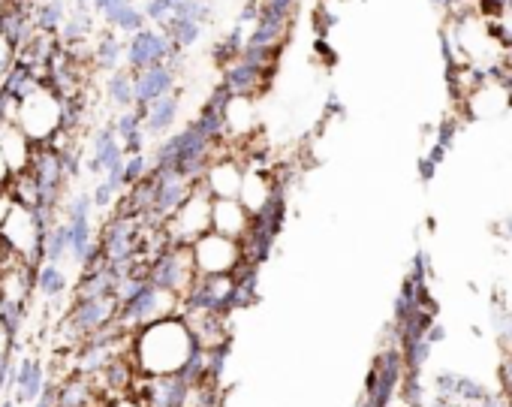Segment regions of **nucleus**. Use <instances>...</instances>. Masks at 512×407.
Segmentation results:
<instances>
[{
    "instance_id": "1",
    "label": "nucleus",
    "mask_w": 512,
    "mask_h": 407,
    "mask_svg": "<svg viewBox=\"0 0 512 407\" xmlns=\"http://www.w3.org/2000/svg\"><path fill=\"white\" fill-rule=\"evenodd\" d=\"M196 350V338L181 317H166L151 326H142L133 332L130 341V359L136 374L142 377L178 374Z\"/></svg>"
},
{
    "instance_id": "2",
    "label": "nucleus",
    "mask_w": 512,
    "mask_h": 407,
    "mask_svg": "<svg viewBox=\"0 0 512 407\" xmlns=\"http://www.w3.org/2000/svg\"><path fill=\"white\" fill-rule=\"evenodd\" d=\"M52 224L55 221L46 218L43 212L13 202V209H10L4 227H0V242H4V248L13 257H19L22 263L37 269L43 263V236H46V230Z\"/></svg>"
},
{
    "instance_id": "3",
    "label": "nucleus",
    "mask_w": 512,
    "mask_h": 407,
    "mask_svg": "<svg viewBox=\"0 0 512 407\" xmlns=\"http://www.w3.org/2000/svg\"><path fill=\"white\" fill-rule=\"evenodd\" d=\"M16 124L34 145H49L64 130V112H61L58 94L46 82L37 85V91L19 100Z\"/></svg>"
},
{
    "instance_id": "4",
    "label": "nucleus",
    "mask_w": 512,
    "mask_h": 407,
    "mask_svg": "<svg viewBox=\"0 0 512 407\" xmlns=\"http://www.w3.org/2000/svg\"><path fill=\"white\" fill-rule=\"evenodd\" d=\"M166 317H181V299L172 296V293H166V290L151 287L148 281H142L127 299L118 302L115 323L124 332H136V329L151 326V323L166 320Z\"/></svg>"
},
{
    "instance_id": "5",
    "label": "nucleus",
    "mask_w": 512,
    "mask_h": 407,
    "mask_svg": "<svg viewBox=\"0 0 512 407\" xmlns=\"http://www.w3.org/2000/svg\"><path fill=\"white\" fill-rule=\"evenodd\" d=\"M211 230V196L202 181L193 184V193L184 199V206L163 224V236L169 245L190 248L199 236Z\"/></svg>"
},
{
    "instance_id": "6",
    "label": "nucleus",
    "mask_w": 512,
    "mask_h": 407,
    "mask_svg": "<svg viewBox=\"0 0 512 407\" xmlns=\"http://www.w3.org/2000/svg\"><path fill=\"white\" fill-rule=\"evenodd\" d=\"M118 317V299L115 293L109 296H97V299H73L70 311H67V320H64V338H70L76 347L103 332L106 326H112Z\"/></svg>"
},
{
    "instance_id": "7",
    "label": "nucleus",
    "mask_w": 512,
    "mask_h": 407,
    "mask_svg": "<svg viewBox=\"0 0 512 407\" xmlns=\"http://www.w3.org/2000/svg\"><path fill=\"white\" fill-rule=\"evenodd\" d=\"M193 278H196V266H193L190 248L169 245L160 257H154L148 263V284L157 290H166L178 299L190 290Z\"/></svg>"
},
{
    "instance_id": "8",
    "label": "nucleus",
    "mask_w": 512,
    "mask_h": 407,
    "mask_svg": "<svg viewBox=\"0 0 512 407\" xmlns=\"http://www.w3.org/2000/svg\"><path fill=\"white\" fill-rule=\"evenodd\" d=\"M178 49L169 43V37L160 28H142L139 34L130 37V43L124 46V58H127V70L130 73H142L148 67H172L178 64Z\"/></svg>"
},
{
    "instance_id": "9",
    "label": "nucleus",
    "mask_w": 512,
    "mask_h": 407,
    "mask_svg": "<svg viewBox=\"0 0 512 407\" xmlns=\"http://www.w3.org/2000/svg\"><path fill=\"white\" fill-rule=\"evenodd\" d=\"M190 254L196 275H232L241 266V245L211 230L190 245Z\"/></svg>"
},
{
    "instance_id": "10",
    "label": "nucleus",
    "mask_w": 512,
    "mask_h": 407,
    "mask_svg": "<svg viewBox=\"0 0 512 407\" xmlns=\"http://www.w3.org/2000/svg\"><path fill=\"white\" fill-rule=\"evenodd\" d=\"M193 386L181 374H160V377H136L130 395H136L145 407H187Z\"/></svg>"
},
{
    "instance_id": "11",
    "label": "nucleus",
    "mask_w": 512,
    "mask_h": 407,
    "mask_svg": "<svg viewBox=\"0 0 512 407\" xmlns=\"http://www.w3.org/2000/svg\"><path fill=\"white\" fill-rule=\"evenodd\" d=\"M241 181H244V163L232 154L223 157L217 154L202 172V187L208 190L211 199H238Z\"/></svg>"
},
{
    "instance_id": "12",
    "label": "nucleus",
    "mask_w": 512,
    "mask_h": 407,
    "mask_svg": "<svg viewBox=\"0 0 512 407\" xmlns=\"http://www.w3.org/2000/svg\"><path fill=\"white\" fill-rule=\"evenodd\" d=\"M175 94V70L160 64V67H148L142 73H133V109H145L151 103H157L160 97Z\"/></svg>"
},
{
    "instance_id": "13",
    "label": "nucleus",
    "mask_w": 512,
    "mask_h": 407,
    "mask_svg": "<svg viewBox=\"0 0 512 407\" xmlns=\"http://www.w3.org/2000/svg\"><path fill=\"white\" fill-rule=\"evenodd\" d=\"M49 386V371H46V362L37 359V356H22L16 362V380H13V398L19 407H28L34 404L43 389Z\"/></svg>"
},
{
    "instance_id": "14",
    "label": "nucleus",
    "mask_w": 512,
    "mask_h": 407,
    "mask_svg": "<svg viewBox=\"0 0 512 407\" xmlns=\"http://www.w3.org/2000/svg\"><path fill=\"white\" fill-rule=\"evenodd\" d=\"M275 73H263L256 70L244 61H232L229 67H223V88L232 94V97H244V100H253L256 94H263L269 85H272Z\"/></svg>"
},
{
    "instance_id": "15",
    "label": "nucleus",
    "mask_w": 512,
    "mask_h": 407,
    "mask_svg": "<svg viewBox=\"0 0 512 407\" xmlns=\"http://www.w3.org/2000/svg\"><path fill=\"white\" fill-rule=\"evenodd\" d=\"M34 142L22 133V127L16 121L0 124V154H4V163L10 169V175H22L31 166L34 157Z\"/></svg>"
},
{
    "instance_id": "16",
    "label": "nucleus",
    "mask_w": 512,
    "mask_h": 407,
    "mask_svg": "<svg viewBox=\"0 0 512 407\" xmlns=\"http://www.w3.org/2000/svg\"><path fill=\"white\" fill-rule=\"evenodd\" d=\"M250 227V215L238 199H211V233L226 239H241Z\"/></svg>"
},
{
    "instance_id": "17",
    "label": "nucleus",
    "mask_w": 512,
    "mask_h": 407,
    "mask_svg": "<svg viewBox=\"0 0 512 407\" xmlns=\"http://www.w3.org/2000/svg\"><path fill=\"white\" fill-rule=\"evenodd\" d=\"M278 181L272 178V172H260V169H244V181H241V190H238V202L244 206V212L253 218L266 209L269 196L275 193Z\"/></svg>"
},
{
    "instance_id": "18",
    "label": "nucleus",
    "mask_w": 512,
    "mask_h": 407,
    "mask_svg": "<svg viewBox=\"0 0 512 407\" xmlns=\"http://www.w3.org/2000/svg\"><path fill=\"white\" fill-rule=\"evenodd\" d=\"M139 112V109H136ZM178 112H181V97L178 94H166L160 97L157 103L145 106L139 115H142V127H145V136H154V139H166L178 121Z\"/></svg>"
},
{
    "instance_id": "19",
    "label": "nucleus",
    "mask_w": 512,
    "mask_h": 407,
    "mask_svg": "<svg viewBox=\"0 0 512 407\" xmlns=\"http://www.w3.org/2000/svg\"><path fill=\"white\" fill-rule=\"evenodd\" d=\"M124 157H127V154H124V148H121V142H118V136H115L112 124L100 127V133L94 136V145H91L88 169H91L94 175H106L109 169L121 166V163H124Z\"/></svg>"
},
{
    "instance_id": "20",
    "label": "nucleus",
    "mask_w": 512,
    "mask_h": 407,
    "mask_svg": "<svg viewBox=\"0 0 512 407\" xmlns=\"http://www.w3.org/2000/svg\"><path fill=\"white\" fill-rule=\"evenodd\" d=\"M34 290L46 302H58L70 290V272L61 263H40L34 269Z\"/></svg>"
},
{
    "instance_id": "21",
    "label": "nucleus",
    "mask_w": 512,
    "mask_h": 407,
    "mask_svg": "<svg viewBox=\"0 0 512 407\" xmlns=\"http://www.w3.org/2000/svg\"><path fill=\"white\" fill-rule=\"evenodd\" d=\"M112 130L124 148V154H142L145 151V127H142V115L136 109L118 112V118L112 121Z\"/></svg>"
},
{
    "instance_id": "22",
    "label": "nucleus",
    "mask_w": 512,
    "mask_h": 407,
    "mask_svg": "<svg viewBox=\"0 0 512 407\" xmlns=\"http://www.w3.org/2000/svg\"><path fill=\"white\" fill-rule=\"evenodd\" d=\"M94 398V380L85 374H73L61 386H55V407H91Z\"/></svg>"
},
{
    "instance_id": "23",
    "label": "nucleus",
    "mask_w": 512,
    "mask_h": 407,
    "mask_svg": "<svg viewBox=\"0 0 512 407\" xmlns=\"http://www.w3.org/2000/svg\"><path fill=\"white\" fill-rule=\"evenodd\" d=\"M253 103L244 97H232L226 112H223V127H226V139H247L253 130Z\"/></svg>"
},
{
    "instance_id": "24",
    "label": "nucleus",
    "mask_w": 512,
    "mask_h": 407,
    "mask_svg": "<svg viewBox=\"0 0 512 407\" xmlns=\"http://www.w3.org/2000/svg\"><path fill=\"white\" fill-rule=\"evenodd\" d=\"M58 31H61V49H76V46H85V40L94 34V19L88 10H73L67 13Z\"/></svg>"
},
{
    "instance_id": "25",
    "label": "nucleus",
    "mask_w": 512,
    "mask_h": 407,
    "mask_svg": "<svg viewBox=\"0 0 512 407\" xmlns=\"http://www.w3.org/2000/svg\"><path fill=\"white\" fill-rule=\"evenodd\" d=\"M121 58H124V43L118 40L115 31H103L97 46L91 49V64L100 67L103 73H112L121 67Z\"/></svg>"
},
{
    "instance_id": "26",
    "label": "nucleus",
    "mask_w": 512,
    "mask_h": 407,
    "mask_svg": "<svg viewBox=\"0 0 512 407\" xmlns=\"http://www.w3.org/2000/svg\"><path fill=\"white\" fill-rule=\"evenodd\" d=\"M106 97L118 112L133 109V73L127 67H118L106 76Z\"/></svg>"
},
{
    "instance_id": "27",
    "label": "nucleus",
    "mask_w": 512,
    "mask_h": 407,
    "mask_svg": "<svg viewBox=\"0 0 512 407\" xmlns=\"http://www.w3.org/2000/svg\"><path fill=\"white\" fill-rule=\"evenodd\" d=\"M70 260V233L67 221H55L43 236V263H67Z\"/></svg>"
},
{
    "instance_id": "28",
    "label": "nucleus",
    "mask_w": 512,
    "mask_h": 407,
    "mask_svg": "<svg viewBox=\"0 0 512 407\" xmlns=\"http://www.w3.org/2000/svg\"><path fill=\"white\" fill-rule=\"evenodd\" d=\"M37 85H43V82H37L25 64L13 61V67L4 73V79H0V94H7V97H16V100H22V97H28L31 91H37Z\"/></svg>"
},
{
    "instance_id": "29",
    "label": "nucleus",
    "mask_w": 512,
    "mask_h": 407,
    "mask_svg": "<svg viewBox=\"0 0 512 407\" xmlns=\"http://www.w3.org/2000/svg\"><path fill=\"white\" fill-rule=\"evenodd\" d=\"M160 31L169 37V43L178 49V52H187L190 46H196L199 43V37H202V25H196V22H184V19H175V16H169L163 25H160Z\"/></svg>"
},
{
    "instance_id": "30",
    "label": "nucleus",
    "mask_w": 512,
    "mask_h": 407,
    "mask_svg": "<svg viewBox=\"0 0 512 407\" xmlns=\"http://www.w3.org/2000/svg\"><path fill=\"white\" fill-rule=\"evenodd\" d=\"M64 19H67V0H43L34 13V28L55 34L64 25Z\"/></svg>"
},
{
    "instance_id": "31",
    "label": "nucleus",
    "mask_w": 512,
    "mask_h": 407,
    "mask_svg": "<svg viewBox=\"0 0 512 407\" xmlns=\"http://www.w3.org/2000/svg\"><path fill=\"white\" fill-rule=\"evenodd\" d=\"M106 28L109 31H115V34H139L142 28H145V16H142V7H136L133 4V0H130V4L127 7H121L109 22H106Z\"/></svg>"
},
{
    "instance_id": "32",
    "label": "nucleus",
    "mask_w": 512,
    "mask_h": 407,
    "mask_svg": "<svg viewBox=\"0 0 512 407\" xmlns=\"http://www.w3.org/2000/svg\"><path fill=\"white\" fill-rule=\"evenodd\" d=\"M211 0H181V4L172 10L175 19H184V22H196V25H205L211 19Z\"/></svg>"
},
{
    "instance_id": "33",
    "label": "nucleus",
    "mask_w": 512,
    "mask_h": 407,
    "mask_svg": "<svg viewBox=\"0 0 512 407\" xmlns=\"http://www.w3.org/2000/svg\"><path fill=\"white\" fill-rule=\"evenodd\" d=\"M148 169H151V163H148V157H145V151L142 154H127L124 157V166H121V175H124V187L130 190L133 184H139L145 175H148Z\"/></svg>"
},
{
    "instance_id": "34",
    "label": "nucleus",
    "mask_w": 512,
    "mask_h": 407,
    "mask_svg": "<svg viewBox=\"0 0 512 407\" xmlns=\"http://www.w3.org/2000/svg\"><path fill=\"white\" fill-rule=\"evenodd\" d=\"M118 199H121V193H118L112 184H106L103 178H100V181H97V187L91 190V202H94V209H103V212H106V209H112V206H115Z\"/></svg>"
},
{
    "instance_id": "35",
    "label": "nucleus",
    "mask_w": 512,
    "mask_h": 407,
    "mask_svg": "<svg viewBox=\"0 0 512 407\" xmlns=\"http://www.w3.org/2000/svg\"><path fill=\"white\" fill-rule=\"evenodd\" d=\"M142 16H145V22H154V25L160 28V25L172 16V7L166 4V0H145Z\"/></svg>"
},
{
    "instance_id": "36",
    "label": "nucleus",
    "mask_w": 512,
    "mask_h": 407,
    "mask_svg": "<svg viewBox=\"0 0 512 407\" xmlns=\"http://www.w3.org/2000/svg\"><path fill=\"white\" fill-rule=\"evenodd\" d=\"M130 0H91V10L103 19V22H109L121 7H127Z\"/></svg>"
},
{
    "instance_id": "37",
    "label": "nucleus",
    "mask_w": 512,
    "mask_h": 407,
    "mask_svg": "<svg viewBox=\"0 0 512 407\" xmlns=\"http://www.w3.org/2000/svg\"><path fill=\"white\" fill-rule=\"evenodd\" d=\"M13 61H16V49L10 46V40L0 34V79H4V73L13 67Z\"/></svg>"
},
{
    "instance_id": "38",
    "label": "nucleus",
    "mask_w": 512,
    "mask_h": 407,
    "mask_svg": "<svg viewBox=\"0 0 512 407\" xmlns=\"http://www.w3.org/2000/svg\"><path fill=\"white\" fill-rule=\"evenodd\" d=\"M100 407H145L136 395H118V398H106Z\"/></svg>"
},
{
    "instance_id": "39",
    "label": "nucleus",
    "mask_w": 512,
    "mask_h": 407,
    "mask_svg": "<svg viewBox=\"0 0 512 407\" xmlns=\"http://www.w3.org/2000/svg\"><path fill=\"white\" fill-rule=\"evenodd\" d=\"M10 209H13V196L7 193V187H0V227H4V221H7V215H10Z\"/></svg>"
},
{
    "instance_id": "40",
    "label": "nucleus",
    "mask_w": 512,
    "mask_h": 407,
    "mask_svg": "<svg viewBox=\"0 0 512 407\" xmlns=\"http://www.w3.org/2000/svg\"><path fill=\"white\" fill-rule=\"evenodd\" d=\"M31 407H55V383H49V386L43 389V395H40Z\"/></svg>"
},
{
    "instance_id": "41",
    "label": "nucleus",
    "mask_w": 512,
    "mask_h": 407,
    "mask_svg": "<svg viewBox=\"0 0 512 407\" xmlns=\"http://www.w3.org/2000/svg\"><path fill=\"white\" fill-rule=\"evenodd\" d=\"M10 169H7V163H4V154H0V187H7L10 184Z\"/></svg>"
},
{
    "instance_id": "42",
    "label": "nucleus",
    "mask_w": 512,
    "mask_h": 407,
    "mask_svg": "<svg viewBox=\"0 0 512 407\" xmlns=\"http://www.w3.org/2000/svg\"><path fill=\"white\" fill-rule=\"evenodd\" d=\"M76 10H88V0H76Z\"/></svg>"
},
{
    "instance_id": "43",
    "label": "nucleus",
    "mask_w": 512,
    "mask_h": 407,
    "mask_svg": "<svg viewBox=\"0 0 512 407\" xmlns=\"http://www.w3.org/2000/svg\"><path fill=\"white\" fill-rule=\"evenodd\" d=\"M166 4H169V7H172V10H175V7H178V4H181V0H166Z\"/></svg>"
},
{
    "instance_id": "44",
    "label": "nucleus",
    "mask_w": 512,
    "mask_h": 407,
    "mask_svg": "<svg viewBox=\"0 0 512 407\" xmlns=\"http://www.w3.org/2000/svg\"><path fill=\"white\" fill-rule=\"evenodd\" d=\"M7 4H10V0H0V10H4V7H7Z\"/></svg>"
},
{
    "instance_id": "45",
    "label": "nucleus",
    "mask_w": 512,
    "mask_h": 407,
    "mask_svg": "<svg viewBox=\"0 0 512 407\" xmlns=\"http://www.w3.org/2000/svg\"><path fill=\"white\" fill-rule=\"evenodd\" d=\"M0 395H4V392H0Z\"/></svg>"
}]
</instances>
